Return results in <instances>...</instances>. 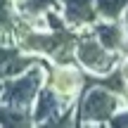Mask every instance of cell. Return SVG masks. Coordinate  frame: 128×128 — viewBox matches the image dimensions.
Returning <instances> with one entry per match:
<instances>
[{
    "instance_id": "cell-15",
    "label": "cell",
    "mask_w": 128,
    "mask_h": 128,
    "mask_svg": "<svg viewBox=\"0 0 128 128\" xmlns=\"http://www.w3.org/2000/svg\"><path fill=\"white\" fill-rule=\"evenodd\" d=\"M119 97H121V107H128V83H126L124 88H121Z\"/></svg>"
},
{
    "instance_id": "cell-9",
    "label": "cell",
    "mask_w": 128,
    "mask_h": 128,
    "mask_svg": "<svg viewBox=\"0 0 128 128\" xmlns=\"http://www.w3.org/2000/svg\"><path fill=\"white\" fill-rule=\"evenodd\" d=\"M22 26V12L17 0H0V40H14Z\"/></svg>"
},
{
    "instance_id": "cell-12",
    "label": "cell",
    "mask_w": 128,
    "mask_h": 128,
    "mask_svg": "<svg viewBox=\"0 0 128 128\" xmlns=\"http://www.w3.org/2000/svg\"><path fill=\"white\" fill-rule=\"evenodd\" d=\"M100 19H121L128 10V0H95Z\"/></svg>"
},
{
    "instance_id": "cell-11",
    "label": "cell",
    "mask_w": 128,
    "mask_h": 128,
    "mask_svg": "<svg viewBox=\"0 0 128 128\" xmlns=\"http://www.w3.org/2000/svg\"><path fill=\"white\" fill-rule=\"evenodd\" d=\"M17 5L22 17H43L52 10H60V0H19Z\"/></svg>"
},
{
    "instance_id": "cell-5",
    "label": "cell",
    "mask_w": 128,
    "mask_h": 128,
    "mask_svg": "<svg viewBox=\"0 0 128 128\" xmlns=\"http://www.w3.org/2000/svg\"><path fill=\"white\" fill-rule=\"evenodd\" d=\"M40 60L43 57L22 50L14 40H0V81L19 76Z\"/></svg>"
},
{
    "instance_id": "cell-3",
    "label": "cell",
    "mask_w": 128,
    "mask_h": 128,
    "mask_svg": "<svg viewBox=\"0 0 128 128\" xmlns=\"http://www.w3.org/2000/svg\"><path fill=\"white\" fill-rule=\"evenodd\" d=\"M76 64L92 78H100L107 76L109 71H114L119 66V55L112 50H107L100 40L95 38V33L88 31V33H78V40H76Z\"/></svg>"
},
{
    "instance_id": "cell-16",
    "label": "cell",
    "mask_w": 128,
    "mask_h": 128,
    "mask_svg": "<svg viewBox=\"0 0 128 128\" xmlns=\"http://www.w3.org/2000/svg\"><path fill=\"white\" fill-rule=\"evenodd\" d=\"M17 2H19V0H17Z\"/></svg>"
},
{
    "instance_id": "cell-13",
    "label": "cell",
    "mask_w": 128,
    "mask_h": 128,
    "mask_svg": "<svg viewBox=\"0 0 128 128\" xmlns=\"http://www.w3.org/2000/svg\"><path fill=\"white\" fill-rule=\"evenodd\" d=\"M109 126H116V128H128V107H119L114 116L109 119Z\"/></svg>"
},
{
    "instance_id": "cell-2",
    "label": "cell",
    "mask_w": 128,
    "mask_h": 128,
    "mask_svg": "<svg viewBox=\"0 0 128 128\" xmlns=\"http://www.w3.org/2000/svg\"><path fill=\"white\" fill-rule=\"evenodd\" d=\"M121 97L119 92L104 88L102 83L86 86V90L78 95L76 104V124H109V119L119 112Z\"/></svg>"
},
{
    "instance_id": "cell-6",
    "label": "cell",
    "mask_w": 128,
    "mask_h": 128,
    "mask_svg": "<svg viewBox=\"0 0 128 128\" xmlns=\"http://www.w3.org/2000/svg\"><path fill=\"white\" fill-rule=\"evenodd\" d=\"M74 102H66L64 97H60L50 86H43L40 92L36 95L31 104V116H33V126H43V124H55L60 119L62 112H66Z\"/></svg>"
},
{
    "instance_id": "cell-10",
    "label": "cell",
    "mask_w": 128,
    "mask_h": 128,
    "mask_svg": "<svg viewBox=\"0 0 128 128\" xmlns=\"http://www.w3.org/2000/svg\"><path fill=\"white\" fill-rule=\"evenodd\" d=\"M0 126H33L31 109H22V107H12L0 102Z\"/></svg>"
},
{
    "instance_id": "cell-7",
    "label": "cell",
    "mask_w": 128,
    "mask_h": 128,
    "mask_svg": "<svg viewBox=\"0 0 128 128\" xmlns=\"http://www.w3.org/2000/svg\"><path fill=\"white\" fill-rule=\"evenodd\" d=\"M60 12L66 26L76 28V31L92 28V24L100 19L95 0H60Z\"/></svg>"
},
{
    "instance_id": "cell-4",
    "label": "cell",
    "mask_w": 128,
    "mask_h": 128,
    "mask_svg": "<svg viewBox=\"0 0 128 128\" xmlns=\"http://www.w3.org/2000/svg\"><path fill=\"white\" fill-rule=\"evenodd\" d=\"M45 86H50L60 97L66 102H76L78 95L86 90L88 86V74L78 66L76 62L69 64H50L48 66V81Z\"/></svg>"
},
{
    "instance_id": "cell-1",
    "label": "cell",
    "mask_w": 128,
    "mask_h": 128,
    "mask_svg": "<svg viewBox=\"0 0 128 128\" xmlns=\"http://www.w3.org/2000/svg\"><path fill=\"white\" fill-rule=\"evenodd\" d=\"M48 66H50V62L40 60L19 76L0 81V102L22 107V109H31L36 95L40 92V88L48 81Z\"/></svg>"
},
{
    "instance_id": "cell-8",
    "label": "cell",
    "mask_w": 128,
    "mask_h": 128,
    "mask_svg": "<svg viewBox=\"0 0 128 128\" xmlns=\"http://www.w3.org/2000/svg\"><path fill=\"white\" fill-rule=\"evenodd\" d=\"M90 31L107 50L116 52V55L128 52V31L121 19H97Z\"/></svg>"
},
{
    "instance_id": "cell-14",
    "label": "cell",
    "mask_w": 128,
    "mask_h": 128,
    "mask_svg": "<svg viewBox=\"0 0 128 128\" xmlns=\"http://www.w3.org/2000/svg\"><path fill=\"white\" fill-rule=\"evenodd\" d=\"M119 71H121V76H124V81L128 83V52H124V57L119 60Z\"/></svg>"
}]
</instances>
